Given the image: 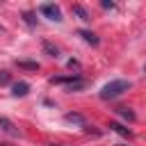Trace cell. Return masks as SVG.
Returning <instances> with one entry per match:
<instances>
[{"instance_id": "obj_1", "label": "cell", "mask_w": 146, "mask_h": 146, "mask_svg": "<svg viewBox=\"0 0 146 146\" xmlns=\"http://www.w3.org/2000/svg\"><path fill=\"white\" fill-rule=\"evenodd\" d=\"M130 89V82L128 80H112V82H107L103 89H100V98L103 100H112V98H119L123 91H128Z\"/></svg>"}, {"instance_id": "obj_2", "label": "cell", "mask_w": 146, "mask_h": 146, "mask_svg": "<svg viewBox=\"0 0 146 146\" xmlns=\"http://www.w3.org/2000/svg\"><path fill=\"white\" fill-rule=\"evenodd\" d=\"M39 11H41L43 16H48L50 21H57V23L62 21V9H59L57 5H52V2H46V5H41V7H39Z\"/></svg>"}, {"instance_id": "obj_3", "label": "cell", "mask_w": 146, "mask_h": 146, "mask_svg": "<svg viewBox=\"0 0 146 146\" xmlns=\"http://www.w3.org/2000/svg\"><path fill=\"white\" fill-rule=\"evenodd\" d=\"M27 91H30V84L27 82H14V87H11V94L14 96H27Z\"/></svg>"}, {"instance_id": "obj_4", "label": "cell", "mask_w": 146, "mask_h": 146, "mask_svg": "<svg viewBox=\"0 0 146 146\" xmlns=\"http://www.w3.org/2000/svg\"><path fill=\"white\" fill-rule=\"evenodd\" d=\"M0 130H5L7 135H18V130H16V125L9 121V119H5V116H0Z\"/></svg>"}, {"instance_id": "obj_5", "label": "cell", "mask_w": 146, "mask_h": 146, "mask_svg": "<svg viewBox=\"0 0 146 146\" xmlns=\"http://www.w3.org/2000/svg\"><path fill=\"white\" fill-rule=\"evenodd\" d=\"M71 11H73V14H75V16L80 18V21H91L89 11H87V9L82 7V5H73V7H71Z\"/></svg>"}, {"instance_id": "obj_6", "label": "cell", "mask_w": 146, "mask_h": 146, "mask_svg": "<svg viewBox=\"0 0 146 146\" xmlns=\"http://www.w3.org/2000/svg\"><path fill=\"white\" fill-rule=\"evenodd\" d=\"M78 34H80V36H82V39H84L87 43H91V46H98V43H100V39H98V36L94 34V32H89V30H80Z\"/></svg>"}, {"instance_id": "obj_7", "label": "cell", "mask_w": 146, "mask_h": 146, "mask_svg": "<svg viewBox=\"0 0 146 146\" xmlns=\"http://www.w3.org/2000/svg\"><path fill=\"white\" fill-rule=\"evenodd\" d=\"M110 128H112L114 132H119L121 137H130V135H132V132H130L125 125H121V123H116V121H112V123H110Z\"/></svg>"}, {"instance_id": "obj_8", "label": "cell", "mask_w": 146, "mask_h": 146, "mask_svg": "<svg viewBox=\"0 0 146 146\" xmlns=\"http://www.w3.org/2000/svg\"><path fill=\"white\" fill-rule=\"evenodd\" d=\"M64 119H66L68 123H80V125H84V116H82V114H78V112H68Z\"/></svg>"}, {"instance_id": "obj_9", "label": "cell", "mask_w": 146, "mask_h": 146, "mask_svg": "<svg viewBox=\"0 0 146 146\" xmlns=\"http://www.w3.org/2000/svg\"><path fill=\"white\" fill-rule=\"evenodd\" d=\"M116 112H119V114H121V116H123L125 121H135V112H132L130 107H119Z\"/></svg>"}, {"instance_id": "obj_10", "label": "cell", "mask_w": 146, "mask_h": 146, "mask_svg": "<svg viewBox=\"0 0 146 146\" xmlns=\"http://www.w3.org/2000/svg\"><path fill=\"white\" fill-rule=\"evenodd\" d=\"M43 50H46L50 57H57V55H59V50H57V48H55L50 41H43Z\"/></svg>"}, {"instance_id": "obj_11", "label": "cell", "mask_w": 146, "mask_h": 146, "mask_svg": "<svg viewBox=\"0 0 146 146\" xmlns=\"http://www.w3.org/2000/svg\"><path fill=\"white\" fill-rule=\"evenodd\" d=\"M16 64H18L21 68H27V71H36V68H39L36 62H16Z\"/></svg>"}, {"instance_id": "obj_12", "label": "cell", "mask_w": 146, "mask_h": 146, "mask_svg": "<svg viewBox=\"0 0 146 146\" xmlns=\"http://www.w3.org/2000/svg\"><path fill=\"white\" fill-rule=\"evenodd\" d=\"M23 18H25V23H27V25H36V18H34V14H32V11H25V14H23Z\"/></svg>"}, {"instance_id": "obj_13", "label": "cell", "mask_w": 146, "mask_h": 146, "mask_svg": "<svg viewBox=\"0 0 146 146\" xmlns=\"http://www.w3.org/2000/svg\"><path fill=\"white\" fill-rule=\"evenodd\" d=\"M100 7H103V9H114L116 5H114L112 0H103V2H100Z\"/></svg>"}, {"instance_id": "obj_14", "label": "cell", "mask_w": 146, "mask_h": 146, "mask_svg": "<svg viewBox=\"0 0 146 146\" xmlns=\"http://www.w3.org/2000/svg\"><path fill=\"white\" fill-rule=\"evenodd\" d=\"M0 146H7V144H0Z\"/></svg>"}]
</instances>
